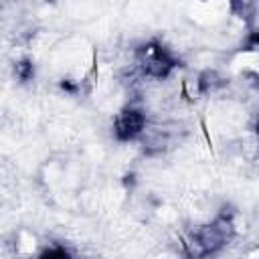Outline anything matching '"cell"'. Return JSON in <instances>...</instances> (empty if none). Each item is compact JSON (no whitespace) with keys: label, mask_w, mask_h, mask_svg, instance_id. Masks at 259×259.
I'll list each match as a JSON object with an SVG mask.
<instances>
[{"label":"cell","mask_w":259,"mask_h":259,"mask_svg":"<svg viewBox=\"0 0 259 259\" xmlns=\"http://www.w3.org/2000/svg\"><path fill=\"white\" fill-rule=\"evenodd\" d=\"M144 127V115L130 109V111H123L119 117H117V123H115V132L119 138L127 140V138H134L136 134H140Z\"/></svg>","instance_id":"6da1fadb"}]
</instances>
